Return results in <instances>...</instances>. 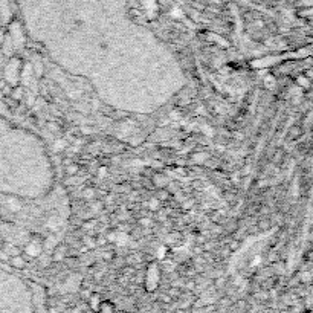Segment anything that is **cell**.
Masks as SVG:
<instances>
[{
	"instance_id": "8",
	"label": "cell",
	"mask_w": 313,
	"mask_h": 313,
	"mask_svg": "<svg viewBox=\"0 0 313 313\" xmlns=\"http://www.w3.org/2000/svg\"><path fill=\"white\" fill-rule=\"evenodd\" d=\"M11 263H12V265H15L18 269H21V266H23V262H21L20 258H12V260H11Z\"/></svg>"
},
{
	"instance_id": "6",
	"label": "cell",
	"mask_w": 313,
	"mask_h": 313,
	"mask_svg": "<svg viewBox=\"0 0 313 313\" xmlns=\"http://www.w3.org/2000/svg\"><path fill=\"white\" fill-rule=\"evenodd\" d=\"M170 196H168V193L165 191V190H161L159 191V196H158V200H167Z\"/></svg>"
},
{
	"instance_id": "5",
	"label": "cell",
	"mask_w": 313,
	"mask_h": 313,
	"mask_svg": "<svg viewBox=\"0 0 313 313\" xmlns=\"http://www.w3.org/2000/svg\"><path fill=\"white\" fill-rule=\"evenodd\" d=\"M154 185H156V187H159V190H164V188H165V185H167L165 177H164L162 174H161V176H159V174H156V176H154Z\"/></svg>"
},
{
	"instance_id": "1",
	"label": "cell",
	"mask_w": 313,
	"mask_h": 313,
	"mask_svg": "<svg viewBox=\"0 0 313 313\" xmlns=\"http://www.w3.org/2000/svg\"><path fill=\"white\" fill-rule=\"evenodd\" d=\"M301 135H303V128H301L300 125H294V127L289 130V138H291V139H298Z\"/></svg>"
},
{
	"instance_id": "4",
	"label": "cell",
	"mask_w": 313,
	"mask_h": 313,
	"mask_svg": "<svg viewBox=\"0 0 313 313\" xmlns=\"http://www.w3.org/2000/svg\"><path fill=\"white\" fill-rule=\"evenodd\" d=\"M78 170H80V167H78L76 164H70V165L66 167V174H67V176H76V174H78Z\"/></svg>"
},
{
	"instance_id": "2",
	"label": "cell",
	"mask_w": 313,
	"mask_h": 313,
	"mask_svg": "<svg viewBox=\"0 0 313 313\" xmlns=\"http://www.w3.org/2000/svg\"><path fill=\"white\" fill-rule=\"evenodd\" d=\"M271 226H272V223H271V220L269 219H262L258 223H257V228H258V231H269L271 229Z\"/></svg>"
},
{
	"instance_id": "3",
	"label": "cell",
	"mask_w": 313,
	"mask_h": 313,
	"mask_svg": "<svg viewBox=\"0 0 313 313\" xmlns=\"http://www.w3.org/2000/svg\"><path fill=\"white\" fill-rule=\"evenodd\" d=\"M284 156H286V154H284V150L280 148V150H277V151L274 153V156H272V162H274V164H281V162L284 161Z\"/></svg>"
},
{
	"instance_id": "7",
	"label": "cell",
	"mask_w": 313,
	"mask_h": 313,
	"mask_svg": "<svg viewBox=\"0 0 313 313\" xmlns=\"http://www.w3.org/2000/svg\"><path fill=\"white\" fill-rule=\"evenodd\" d=\"M239 248H240V242H239V240H236V242H232V243L229 245V249H231V251H237Z\"/></svg>"
}]
</instances>
